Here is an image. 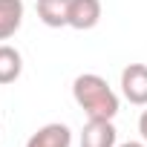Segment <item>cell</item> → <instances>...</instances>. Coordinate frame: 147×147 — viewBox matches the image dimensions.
<instances>
[{
	"label": "cell",
	"instance_id": "obj_4",
	"mask_svg": "<svg viewBox=\"0 0 147 147\" xmlns=\"http://www.w3.org/2000/svg\"><path fill=\"white\" fill-rule=\"evenodd\" d=\"M26 147H72V130L61 121L43 124L38 133L29 136Z\"/></svg>",
	"mask_w": 147,
	"mask_h": 147
},
{
	"label": "cell",
	"instance_id": "obj_6",
	"mask_svg": "<svg viewBox=\"0 0 147 147\" xmlns=\"http://www.w3.org/2000/svg\"><path fill=\"white\" fill-rule=\"evenodd\" d=\"M69 3L72 0H38V18L49 29L69 26Z\"/></svg>",
	"mask_w": 147,
	"mask_h": 147
},
{
	"label": "cell",
	"instance_id": "obj_3",
	"mask_svg": "<svg viewBox=\"0 0 147 147\" xmlns=\"http://www.w3.org/2000/svg\"><path fill=\"white\" fill-rule=\"evenodd\" d=\"M115 127L107 118H90L81 130V147H115Z\"/></svg>",
	"mask_w": 147,
	"mask_h": 147
},
{
	"label": "cell",
	"instance_id": "obj_5",
	"mask_svg": "<svg viewBox=\"0 0 147 147\" xmlns=\"http://www.w3.org/2000/svg\"><path fill=\"white\" fill-rule=\"evenodd\" d=\"M101 20V0H72L69 3V26L87 32Z\"/></svg>",
	"mask_w": 147,
	"mask_h": 147
},
{
	"label": "cell",
	"instance_id": "obj_1",
	"mask_svg": "<svg viewBox=\"0 0 147 147\" xmlns=\"http://www.w3.org/2000/svg\"><path fill=\"white\" fill-rule=\"evenodd\" d=\"M72 98L87 113V118H107L113 121L118 115V95L107 84V78L95 72H84L72 81Z\"/></svg>",
	"mask_w": 147,
	"mask_h": 147
},
{
	"label": "cell",
	"instance_id": "obj_8",
	"mask_svg": "<svg viewBox=\"0 0 147 147\" xmlns=\"http://www.w3.org/2000/svg\"><path fill=\"white\" fill-rule=\"evenodd\" d=\"M20 72H23V55L9 43H0V84H15Z\"/></svg>",
	"mask_w": 147,
	"mask_h": 147
},
{
	"label": "cell",
	"instance_id": "obj_2",
	"mask_svg": "<svg viewBox=\"0 0 147 147\" xmlns=\"http://www.w3.org/2000/svg\"><path fill=\"white\" fill-rule=\"evenodd\" d=\"M121 92L130 104L147 107V63H130L121 69Z\"/></svg>",
	"mask_w": 147,
	"mask_h": 147
},
{
	"label": "cell",
	"instance_id": "obj_7",
	"mask_svg": "<svg viewBox=\"0 0 147 147\" xmlns=\"http://www.w3.org/2000/svg\"><path fill=\"white\" fill-rule=\"evenodd\" d=\"M23 23V0H0V40H9Z\"/></svg>",
	"mask_w": 147,
	"mask_h": 147
},
{
	"label": "cell",
	"instance_id": "obj_10",
	"mask_svg": "<svg viewBox=\"0 0 147 147\" xmlns=\"http://www.w3.org/2000/svg\"><path fill=\"white\" fill-rule=\"evenodd\" d=\"M118 147H147V141H124V144H118Z\"/></svg>",
	"mask_w": 147,
	"mask_h": 147
},
{
	"label": "cell",
	"instance_id": "obj_9",
	"mask_svg": "<svg viewBox=\"0 0 147 147\" xmlns=\"http://www.w3.org/2000/svg\"><path fill=\"white\" fill-rule=\"evenodd\" d=\"M138 133H141V138L147 141V110L141 113V118H138Z\"/></svg>",
	"mask_w": 147,
	"mask_h": 147
}]
</instances>
